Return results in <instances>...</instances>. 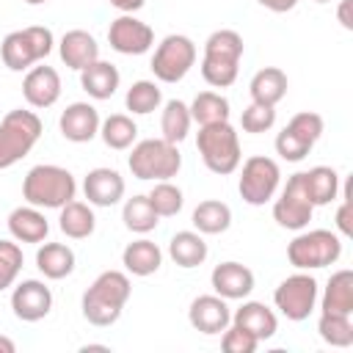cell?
<instances>
[{"label":"cell","mask_w":353,"mask_h":353,"mask_svg":"<svg viewBox=\"0 0 353 353\" xmlns=\"http://www.w3.org/2000/svg\"><path fill=\"white\" fill-rule=\"evenodd\" d=\"M130 292H132V287H130L127 273H121V270L99 273L91 281V287L83 292V301H80L83 317L97 328L113 325L121 317V312L130 301Z\"/></svg>","instance_id":"cell-1"},{"label":"cell","mask_w":353,"mask_h":353,"mask_svg":"<svg viewBox=\"0 0 353 353\" xmlns=\"http://www.w3.org/2000/svg\"><path fill=\"white\" fill-rule=\"evenodd\" d=\"M77 193V182L69 168L39 163L22 179V199L39 210H61Z\"/></svg>","instance_id":"cell-2"},{"label":"cell","mask_w":353,"mask_h":353,"mask_svg":"<svg viewBox=\"0 0 353 353\" xmlns=\"http://www.w3.org/2000/svg\"><path fill=\"white\" fill-rule=\"evenodd\" d=\"M243 58V36L232 28L212 30L204 41V58H201V77L212 88H229L237 80Z\"/></svg>","instance_id":"cell-3"},{"label":"cell","mask_w":353,"mask_h":353,"mask_svg":"<svg viewBox=\"0 0 353 353\" xmlns=\"http://www.w3.org/2000/svg\"><path fill=\"white\" fill-rule=\"evenodd\" d=\"M196 149H199L204 165H207L212 174H218V176H226V174L237 171V165H240V160H243L237 130H234L229 121H218V124L199 127Z\"/></svg>","instance_id":"cell-4"},{"label":"cell","mask_w":353,"mask_h":353,"mask_svg":"<svg viewBox=\"0 0 353 353\" xmlns=\"http://www.w3.org/2000/svg\"><path fill=\"white\" fill-rule=\"evenodd\" d=\"M127 165L135 179H152L163 182L179 174L182 168V154L176 143H168L165 138H146L138 141L127 157Z\"/></svg>","instance_id":"cell-5"},{"label":"cell","mask_w":353,"mask_h":353,"mask_svg":"<svg viewBox=\"0 0 353 353\" xmlns=\"http://www.w3.org/2000/svg\"><path fill=\"white\" fill-rule=\"evenodd\" d=\"M41 138V119L33 110H8L0 121V171L11 168L22 157L30 154V149Z\"/></svg>","instance_id":"cell-6"},{"label":"cell","mask_w":353,"mask_h":353,"mask_svg":"<svg viewBox=\"0 0 353 353\" xmlns=\"http://www.w3.org/2000/svg\"><path fill=\"white\" fill-rule=\"evenodd\" d=\"M342 256V237L331 229H309L292 237L287 245V259L298 270L328 268Z\"/></svg>","instance_id":"cell-7"},{"label":"cell","mask_w":353,"mask_h":353,"mask_svg":"<svg viewBox=\"0 0 353 353\" xmlns=\"http://www.w3.org/2000/svg\"><path fill=\"white\" fill-rule=\"evenodd\" d=\"M52 44H55V39H52L50 28L30 25V28H22V30H11L3 39L0 55H3V63L11 72H25L33 63L44 61L52 52Z\"/></svg>","instance_id":"cell-8"},{"label":"cell","mask_w":353,"mask_h":353,"mask_svg":"<svg viewBox=\"0 0 353 353\" xmlns=\"http://www.w3.org/2000/svg\"><path fill=\"white\" fill-rule=\"evenodd\" d=\"M279 182H281V168L273 157H265V154H254L243 163V171H240V182H237V190H240V199L251 207H262L268 204L276 190H279Z\"/></svg>","instance_id":"cell-9"},{"label":"cell","mask_w":353,"mask_h":353,"mask_svg":"<svg viewBox=\"0 0 353 353\" xmlns=\"http://www.w3.org/2000/svg\"><path fill=\"white\" fill-rule=\"evenodd\" d=\"M193 63H196L193 39H188L182 33H171L157 44L149 66L160 83H179L193 69Z\"/></svg>","instance_id":"cell-10"},{"label":"cell","mask_w":353,"mask_h":353,"mask_svg":"<svg viewBox=\"0 0 353 353\" xmlns=\"http://www.w3.org/2000/svg\"><path fill=\"white\" fill-rule=\"evenodd\" d=\"M273 303H276V309L287 320H292V323L306 320L314 312V306H317V279L309 276V273H303V270L287 276L276 287Z\"/></svg>","instance_id":"cell-11"},{"label":"cell","mask_w":353,"mask_h":353,"mask_svg":"<svg viewBox=\"0 0 353 353\" xmlns=\"http://www.w3.org/2000/svg\"><path fill=\"white\" fill-rule=\"evenodd\" d=\"M312 212H314V204L309 201L306 196V188H303V174H292L287 179V185L281 188L279 199L273 201V221L281 226V229H292V232H301L309 226L312 221Z\"/></svg>","instance_id":"cell-12"},{"label":"cell","mask_w":353,"mask_h":353,"mask_svg":"<svg viewBox=\"0 0 353 353\" xmlns=\"http://www.w3.org/2000/svg\"><path fill=\"white\" fill-rule=\"evenodd\" d=\"M108 41L121 55H143L154 44V30L143 19H138L132 14H121V17H116L110 22Z\"/></svg>","instance_id":"cell-13"},{"label":"cell","mask_w":353,"mask_h":353,"mask_svg":"<svg viewBox=\"0 0 353 353\" xmlns=\"http://www.w3.org/2000/svg\"><path fill=\"white\" fill-rule=\"evenodd\" d=\"M11 309L22 323H39L52 309V292L39 279H25L11 292Z\"/></svg>","instance_id":"cell-14"},{"label":"cell","mask_w":353,"mask_h":353,"mask_svg":"<svg viewBox=\"0 0 353 353\" xmlns=\"http://www.w3.org/2000/svg\"><path fill=\"white\" fill-rule=\"evenodd\" d=\"M188 320H190V325L196 331H201L207 336H215V334H223V328L232 323V312H229L226 298H221V295H199V298L190 301Z\"/></svg>","instance_id":"cell-15"},{"label":"cell","mask_w":353,"mask_h":353,"mask_svg":"<svg viewBox=\"0 0 353 353\" xmlns=\"http://www.w3.org/2000/svg\"><path fill=\"white\" fill-rule=\"evenodd\" d=\"M22 97L30 108H39V110L52 108L61 97V74L47 63L30 66L22 80Z\"/></svg>","instance_id":"cell-16"},{"label":"cell","mask_w":353,"mask_h":353,"mask_svg":"<svg viewBox=\"0 0 353 353\" xmlns=\"http://www.w3.org/2000/svg\"><path fill=\"white\" fill-rule=\"evenodd\" d=\"M99 124H102L99 110L94 105H88V102H72V105H66V110L58 119L61 135L66 141H72V143H88L91 138H97L99 135Z\"/></svg>","instance_id":"cell-17"},{"label":"cell","mask_w":353,"mask_h":353,"mask_svg":"<svg viewBox=\"0 0 353 353\" xmlns=\"http://www.w3.org/2000/svg\"><path fill=\"white\" fill-rule=\"evenodd\" d=\"M210 284H212L215 295H221L226 301H243L254 290V270L240 262H221L212 268Z\"/></svg>","instance_id":"cell-18"},{"label":"cell","mask_w":353,"mask_h":353,"mask_svg":"<svg viewBox=\"0 0 353 353\" xmlns=\"http://www.w3.org/2000/svg\"><path fill=\"white\" fill-rule=\"evenodd\" d=\"M83 193L94 207H113L124 199V176L116 168H91L83 179Z\"/></svg>","instance_id":"cell-19"},{"label":"cell","mask_w":353,"mask_h":353,"mask_svg":"<svg viewBox=\"0 0 353 353\" xmlns=\"http://www.w3.org/2000/svg\"><path fill=\"white\" fill-rule=\"evenodd\" d=\"M58 55H61V61H63L69 69L80 72V69H85L88 63H94V61L99 58V44H97V39H94L88 30L74 28V30H66V33L61 36V41H58Z\"/></svg>","instance_id":"cell-20"},{"label":"cell","mask_w":353,"mask_h":353,"mask_svg":"<svg viewBox=\"0 0 353 353\" xmlns=\"http://www.w3.org/2000/svg\"><path fill=\"white\" fill-rule=\"evenodd\" d=\"M232 323L240 325V328H245V331H251L259 342L270 339V336L279 331V317H276V312H273L270 306H265L262 301H243V306L234 309Z\"/></svg>","instance_id":"cell-21"},{"label":"cell","mask_w":353,"mask_h":353,"mask_svg":"<svg viewBox=\"0 0 353 353\" xmlns=\"http://www.w3.org/2000/svg\"><path fill=\"white\" fill-rule=\"evenodd\" d=\"M8 232L17 243H44L50 234V223L39 207L28 204L8 212Z\"/></svg>","instance_id":"cell-22"},{"label":"cell","mask_w":353,"mask_h":353,"mask_svg":"<svg viewBox=\"0 0 353 353\" xmlns=\"http://www.w3.org/2000/svg\"><path fill=\"white\" fill-rule=\"evenodd\" d=\"M119 83H121V74H119V69L110 61L97 58L85 69H80V85L94 99H110L116 94Z\"/></svg>","instance_id":"cell-23"},{"label":"cell","mask_w":353,"mask_h":353,"mask_svg":"<svg viewBox=\"0 0 353 353\" xmlns=\"http://www.w3.org/2000/svg\"><path fill=\"white\" fill-rule=\"evenodd\" d=\"M121 265H124L127 273L143 279V276H152V273L160 270V265H163V251H160L157 243L141 237V240H132V243L121 251Z\"/></svg>","instance_id":"cell-24"},{"label":"cell","mask_w":353,"mask_h":353,"mask_svg":"<svg viewBox=\"0 0 353 353\" xmlns=\"http://www.w3.org/2000/svg\"><path fill=\"white\" fill-rule=\"evenodd\" d=\"M287 74L279 69V66H265L259 69L251 83H248V91H251V102H259V105H270L276 108L284 97H287Z\"/></svg>","instance_id":"cell-25"},{"label":"cell","mask_w":353,"mask_h":353,"mask_svg":"<svg viewBox=\"0 0 353 353\" xmlns=\"http://www.w3.org/2000/svg\"><path fill=\"white\" fill-rule=\"evenodd\" d=\"M36 268L44 279L61 281L74 270V251L66 243H44L36 251Z\"/></svg>","instance_id":"cell-26"},{"label":"cell","mask_w":353,"mask_h":353,"mask_svg":"<svg viewBox=\"0 0 353 353\" xmlns=\"http://www.w3.org/2000/svg\"><path fill=\"white\" fill-rule=\"evenodd\" d=\"M320 309L331 314H353V273L347 268L331 273L320 298Z\"/></svg>","instance_id":"cell-27"},{"label":"cell","mask_w":353,"mask_h":353,"mask_svg":"<svg viewBox=\"0 0 353 353\" xmlns=\"http://www.w3.org/2000/svg\"><path fill=\"white\" fill-rule=\"evenodd\" d=\"M303 174V188H306V196L314 207H323V204H331L336 196H339V174L331 168V165H314L309 171H301Z\"/></svg>","instance_id":"cell-28"},{"label":"cell","mask_w":353,"mask_h":353,"mask_svg":"<svg viewBox=\"0 0 353 353\" xmlns=\"http://www.w3.org/2000/svg\"><path fill=\"white\" fill-rule=\"evenodd\" d=\"M58 226H61V232H63L66 237H72V240H85V237H91L94 229H97V218H94L91 204L74 201V199L66 201V204L61 207Z\"/></svg>","instance_id":"cell-29"},{"label":"cell","mask_w":353,"mask_h":353,"mask_svg":"<svg viewBox=\"0 0 353 353\" xmlns=\"http://www.w3.org/2000/svg\"><path fill=\"white\" fill-rule=\"evenodd\" d=\"M207 254H210V248H207L204 237L199 232H190V229L176 232L168 243V256L179 268H199V265H204Z\"/></svg>","instance_id":"cell-30"},{"label":"cell","mask_w":353,"mask_h":353,"mask_svg":"<svg viewBox=\"0 0 353 353\" xmlns=\"http://www.w3.org/2000/svg\"><path fill=\"white\" fill-rule=\"evenodd\" d=\"M190 223L196 226L199 234H221L232 226V210H229V204H223L218 199H207V201L196 204Z\"/></svg>","instance_id":"cell-31"},{"label":"cell","mask_w":353,"mask_h":353,"mask_svg":"<svg viewBox=\"0 0 353 353\" xmlns=\"http://www.w3.org/2000/svg\"><path fill=\"white\" fill-rule=\"evenodd\" d=\"M99 138L108 149H116V152H124L135 143L138 138V124L127 116V113H113L108 116L102 124H99Z\"/></svg>","instance_id":"cell-32"},{"label":"cell","mask_w":353,"mask_h":353,"mask_svg":"<svg viewBox=\"0 0 353 353\" xmlns=\"http://www.w3.org/2000/svg\"><path fill=\"white\" fill-rule=\"evenodd\" d=\"M188 108H190V119H193L199 127L218 124V121H229V99H226L223 94L201 91V94L193 97V102H190Z\"/></svg>","instance_id":"cell-33"},{"label":"cell","mask_w":353,"mask_h":353,"mask_svg":"<svg viewBox=\"0 0 353 353\" xmlns=\"http://www.w3.org/2000/svg\"><path fill=\"white\" fill-rule=\"evenodd\" d=\"M190 108L182 102V99H168L165 108H163V116H160V138H165L168 143H179L188 138L190 132Z\"/></svg>","instance_id":"cell-34"},{"label":"cell","mask_w":353,"mask_h":353,"mask_svg":"<svg viewBox=\"0 0 353 353\" xmlns=\"http://www.w3.org/2000/svg\"><path fill=\"white\" fill-rule=\"evenodd\" d=\"M121 221H124V226H127L130 232L146 234V232H152V229L160 223V215L154 212V207L149 204L146 196H132V199H127L124 207H121Z\"/></svg>","instance_id":"cell-35"},{"label":"cell","mask_w":353,"mask_h":353,"mask_svg":"<svg viewBox=\"0 0 353 353\" xmlns=\"http://www.w3.org/2000/svg\"><path fill=\"white\" fill-rule=\"evenodd\" d=\"M317 334H320V339H323L325 345H331V347H350V345H353V323H350V314L320 312Z\"/></svg>","instance_id":"cell-36"},{"label":"cell","mask_w":353,"mask_h":353,"mask_svg":"<svg viewBox=\"0 0 353 353\" xmlns=\"http://www.w3.org/2000/svg\"><path fill=\"white\" fill-rule=\"evenodd\" d=\"M124 105H127L130 113L146 116V113H152L163 105V91L157 88L154 80H135L124 94Z\"/></svg>","instance_id":"cell-37"},{"label":"cell","mask_w":353,"mask_h":353,"mask_svg":"<svg viewBox=\"0 0 353 353\" xmlns=\"http://www.w3.org/2000/svg\"><path fill=\"white\" fill-rule=\"evenodd\" d=\"M146 199H149V204L154 207V212H157L160 218H171V215H176V212L182 210V204H185L182 190H179L174 182H168V179L154 182V188L146 193Z\"/></svg>","instance_id":"cell-38"},{"label":"cell","mask_w":353,"mask_h":353,"mask_svg":"<svg viewBox=\"0 0 353 353\" xmlns=\"http://www.w3.org/2000/svg\"><path fill=\"white\" fill-rule=\"evenodd\" d=\"M22 270V248L14 240H0V292L14 287Z\"/></svg>","instance_id":"cell-39"},{"label":"cell","mask_w":353,"mask_h":353,"mask_svg":"<svg viewBox=\"0 0 353 353\" xmlns=\"http://www.w3.org/2000/svg\"><path fill=\"white\" fill-rule=\"evenodd\" d=\"M312 146L314 143H309L306 138H301L295 130H290V127H284L279 135H276V154L281 157V160H287V163H301L309 152H312Z\"/></svg>","instance_id":"cell-40"},{"label":"cell","mask_w":353,"mask_h":353,"mask_svg":"<svg viewBox=\"0 0 353 353\" xmlns=\"http://www.w3.org/2000/svg\"><path fill=\"white\" fill-rule=\"evenodd\" d=\"M240 124L245 132L251 135H259V132H268L273 124H276V110L270 105H259V102H251L243 116H240Z\"/></svg>","instance_id":"cell-41"},{"label":"cell","mask_w":353,"mask_h":353,"mask_svg":"<svg viewBox=\"0 0 353 353\" xmlns=\"http://www.w3.org/2000/svg\"><path fill=\"white\" fill-rule=\"evenodd\" d=\"M256 345H259V339L251 331H245V328H240L234 323H229L223 328V334H221V347L226 353H254Z\"/></svg>","instance_id":"cell-42"},{"label":"cell","mask_w":353,"mask_h":353,"mask_svg":"<svg viewBox=\"0 0 353 353\" xmlns=\"http://www.w3.org/2000/svg\"><path fill=\"white\" fill-rule=\"evenodd\" d=\"M287 127L295 130V132H298L301 138H306L309 143H317L325 124H323V116H320V113H314V110H301V113H295V116L290 119Z\"/></svg>","instance_id":"cell-43"},{"label":"cell","mask_w":353,"mask_h":353,"mask_svg":"<svg viewBox=\"0 0 353 353\" xmlns=\"http://www.w3.org/2000/svg\"><path fill=\"white\" fill-rule=\"evenodd\" d=\"M336 229H339V234L342 237H350L353 234V218H350V185H345V193H342V204H339V210H336Z\"/></svg>","instance_id":"cell-44"},{"label":"cell","mask_w":353,"mask_h":353,"mask_svg":"<svg viewBox=\"0 0 353 353\" xmlns=\"http://www.w3.org/2000/svg\"><path fill=\"white\" fill-rule=\"evenodd\" d=\"M262 8H268V11H273V14H287V11H292L295 6H298V0H256Z\"/></svg>","instance_id":"cell-45"},{"label":"cell","mask_w":353,"mask_h":353,"mask_svg":"<svg viewBox=\"0 0 353 353\" xmlns=\"http://www.w3.org/2000/svg\"><path fill=\"white\" fill-rule=\"evenodd\" d=\"M116 11H121V14H135V11H141L143 8V3L146 0H108Z\"/></svg>","instance_id":"cell-46"},{"label":"cell","mask_w":353,"mask_h":353,"mask_svg":"<svg viewBox=\"0 0 353 353\" xmlns=\"http://www.w3.org/2000/svg\"><path fill=\"white\" fill-rule=\"evenodd\" d=\"M350 6H353V0H339V8H336V17H339V22H342V28H345V30H353Z\"/></svg>","instance_id":"cell-47"},{"label":"cell","mask_w":353,"mask_h":353,"mask_svg":"<svg viewBox=\"0 0 353 353\" xmlns=\"http://www.w3.org/2000/svg\"><path fill=\"white\" fill-rule=\"evenodd\" d=\"M14 350H17L14 339H11V336H3V334H0V353H14Z\"/></svg>","instance_id":"cell-48"},{"label":"cell","mask_w":353,"mask_h":353,"mask_svg":"<svg viewBox=\"0 0 353 353\" xmlns=\"http://www.w3.org/2000/svg\"><path fill=\"white\" fill-rule=\"evenodd\" d=\"M88 350H105V353H108L110 347H108V345H83V347H80V353H88Z\"/></svg>","instance_id":"cell-49"},{"label":"cell","mask_w":353,"mask_h":353,"mask_svg":"<svg viewBox=\"0 0 353 353\" xmlns=\"http://www.w3.org/2000/svg\"><path fill=\"white\" fill-rule=\"evenodd\" d=\"M25 3H28V6H44L47 0H25Z\"/></svg>","instance_id":"cell-50"},{"label":"cell","mask_w":353,"mask_h":353,"mask_svg":"<svg viewBox=\"0 0 353 353\" xmlns=\"http://www.w3.org/2000/svg\"><path fill=\"white\" fill-rule=\"evenodd\" d=\"M314 3H331V0H314Z\"/></svg>","instance_id":"cell-51"}]
</instances>
